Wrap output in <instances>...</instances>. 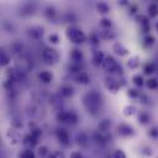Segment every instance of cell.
<instances>
[{"mask_svg": "<svg viewBox=\"0 0 158 158\" xmlns=\"http://www.w3.org/2000/svg\"><path fill=\"white\" fill-rule=\"evenodd\" d=\"M83 105L91 115H96L101 105V95L96 90H90L83 96Z\"/></svg>", "mask_w": 158, "mask_h": 158, "instance_id": "obj_1", "label": "cell"}, {"mask_svg": "<svg viewBox=\"0 0 158 158\" xmlns=\"http://www.w3.org/2000/svg\"><path fill=\"white\" fill-rule=\"evenodd\" d=\"M65 35H67V38H68L72 43H74V44H81V43H84V42L86 41L85 33H84L80 28L74 27V26L68 27L67 31H65Z\"/></svg>", "mask_w": 158, "mask_h": 158, "instance_id": "obj_2", "label": "cell"}, {"mask_svg": "<svg viewBox=\"0 0 158 158\" xmlns=\"http://www.w3.org/2000/svg\"><path fill=\"white\" fill-rule=\"evenodd\" d=\"M102 68H104V70L105 72H107V73H110V74H114V73H118L120 75L122 74V69H121V65L115 60V58L114 57H111V56H106L105 57V60H104V63H102Z\"/></svg>", "mask_w": 158, "mask_h": 158, "instance_id": "obj_3", "label": "cell"}, {"mask_svg": "<svg viewBox=\"0 0 158 158\" xmlns=\"http://www.w3.org/2000/svg\"><path fill=\"white\" fill-rule=\"evenodd\" d=\"M32 68V60L26 56H19L15 60V69L19 70L21 74L31 70Z\"/></svg>", "mask_w": 158, "mask_h": 158, "instance_id": "obj_4", "label": "cell"}, {"mask_svg": "<svg viewBox=\"0 0 158 158\" xmlns=\"http://www.w3.org/2000/svg\"><path fill=\"white\" fill-rule=\"evenodd\" d=\"M42 58L47 64H56L59 60V53L54 48L46 47L42 51Z\"/></svg>", "mask_w": 158, "mask_h": 158, "instance_id": "obj_5", "label": "cell"}, {"mask_svg": "<svg viewBox=\"0 0 158 158\" xmlns=\"http://www.w3.org/2000/svg\"><path fill=\"white\" fill-rule=\"evenodd\" d=\"M104 85H105L106 90L112 93V94H116L121 88L120 80H117L115 77H106L104 80Z\"/></svg>", "mask_w": 158, "mask_h": 158, "instance_id": "obj_6", "label": "cell"}, {"mask_svg": "<svg viewBox=\"0 0 158 158\" xmlns=\"http://www.w3.org/2000/svg\"><path fill=\"white\" fill-rule=\"evenodd\" d=\"M56 137H57V139H58L62 144H64V146H68L69 142H70V139H69V133H68V131H67L65 128H57V130H56Z\"/></svg>", "mask_w": 158, "mask_h": 158, "instance_id": "obj_7", "label": "cell"}, {"mask_svg": "<svg viewBox=\"0 0 158 158\" xmlns=\"http://www.w3.org/2000/svg\"><path fill=\"white\" fill-rule=\"evenodd\" d=\"M112 51H114L115 54H117V56H120V57H126V56H128V53H130L128 48H126V47H125L122 43H120V42H115V43L112 44Z\"/></svg>", "mask_w": 158, "mask_h": 158, "instance_id": "obj_8", "label": "cell"}, {"mask_svg": "<svg viewBox=\"0 0 158 158\" xmlns=\"http://www.w3.org/2000/svg\"><path fill=\"white\" fill-rule=\"evenodd\" d=\"M117 131H118V135L122 136V137H130L135 133L132 126H130L127 123H120L118 127H117Z\"/></svg>", "mask_w": 158, "mask_h": 158, "instance_id": "obj_9", "label": "cell"}, {"mask_svg": "<svg viewBox=\"0 0 158 158\" xmlns=\"http://www.w3.org/2000/svg\"><path fill=\"white\" fill-rule=\"evenodd\" d=\"M37 141H38V138H37V137H35V136H33V135H31V133L25 135V136H23V138H22V143H23V146H25L27 149L33 148V147L37 144Z\"/></svg>", "mask_w": 158, "mask_h": 158, "instance_id": "obj_10", "label": "cell"}, {"mask_svg": "<svg viewBox=\"0 0 158 158\" xmlns=\"http://www.w3.org/2000/svg\"><path fill=\"white\" fill-rule=\"evenodd\" d=\"M27 33H28V36L32 40H40L43 36V28L40 27V26H35V27L28 28V32Z\"/></svg>", "mask_w": 158, "mask_h": 158, "instance_id": "obj_11", "label": "cell"}, {"mask_svg": "<svg viewBox=\"0 0 158 158\" xmlns=\"http://www.w3.org/2000/svg\"><path fill=\"white\" fill-rule=\"evenodd\" d=\"M99 36L104 41H111L115 38V32L110 28H101V31H99Z\"/></svg>", "mask_w": 158, "mask_h": 158, "instance_id": "obj_12", "label": "cell"}, {"mask_svg": "<svg viewBox=\"0 0 158 158\" xmlns=\"http://www.w3.org/2000/svg\"><path fill=\"white\" fill-rule=\"evenodd\" d=\"M74 79H75L77 83L83 84V85H86V84L90 83V78H89V75H88L85 72H79V73H77V74L74 75Z\"/></svg>", "mask_w": 158, "mask_h": 158, "instance_id": "obj_13", "label": "cell"}, {"mask_svg": "<svg viewBox=\"0 0 158 158\" xmlns=\"http://www.w3.org/2000/svg\"><path fill=\"white\" fill-rule=\"evenodd\" d=\"M6 136L10 141V143H12V144H16L20 142V135L17 133V131L15 128H9L6 132Z\"/></svg>", "mask_w": 158, "mask_h": 158, "instance_id": "obj_14", "label": "cell"}, {"mask_svg": "<svg viewBox=\"0 0 158 158\" xmlns=\"http://www.w3.org/2000/svg\"><path fill=\"white\" fill-rule=\"evenodd\" d=\"M70 59H72L73 63H75V64H80L81 60H83V53H81V51L78 49V48L72 49V52H70Z\"/></svg>", "mask_w": 158, "mask_h": 158, "instance_id": "obj_15", "label": "cell"}, {"mask_svg": "<svg viewBox=\"0 0 158 158\" xmlns=\"http://www.w3.org/2000/svg\"><path fill=\"white\" fill-rule=\"evenodd\" d=\"M111 127V122L109 118H102L100 120V122L98 123V131L100 133H106Z\"/></svg>", "mask_w": 158, "mask_h": 158, "instance_id": "obj_16", "label": "cell"}, {"mask_svg": "<svg viewBox=\"0 0 158 158\" xmlns=\"http://www.w3.org/2000/svg\"><path fill=\"white\" fill-rule=\"evenodd\" d=\"M75 142H77L78 146L85 147L88 144V142H89V138H88V136H86L85 132H78L77 136H75Z\"/></svg>", "mask_w": 158, "mask_h": 158, "instance_id": "obj_17", "label": "cell"}, {"mask_svg": "<svg viewBox=\"0 0 158 158\" xmlns=\"http://www.w3.org/2000/svg\"><path fill=\"white\" fill-rule=\"evenodd\" d=\"M104 60H105L104 53L101 51H94V53H93V62H94V64L95 65H102Z\"/></svg>", "mask_w": 158, "mask_h": 158, "instance_id": "obj_18", "label": "cell"}, {"mask_svg": "<svg viewBox=\"0 0 158 158\" xmlns=\"http://www.w3.org/2000/svg\"><path fill=\"white\" fill-rule=\"evenodd\" d=\"M74 94V89L69 85H63L59 88V95L62 98H70Z\"/></svg>", "mask_w": 158, "mask_h": 158, "instance_id": "obj_19", "label": "cell"}, {"mask_svg": "<svg viewBox=\"0 0 158 158\" xmlns=\"http://www.w3.org/2000/svg\"><path fill=\"white\" fill-rule=\"evenodd\" d=\"M38 79H40L42 83L48 84V83H51V81L53 80V74H52L51 72H48V70H43V72H41V73L38 74Z\"/></svg>", "mask_w": 158, "mask_h": 158, "instance_id": "obj_20", "label": "cell"}, {"mask_svg": "<svg viewBox=\"0 0 158 158\" xmlns=\"http://www.w3.org/2000/svg\"><path fill=\"white\" fill-rule=\"evenodd\" d=\"M127 68L130 69H137L138 65H139V57L138 56H132L127 59V63H126Z\"/></svg>", "mask_w": 158, "mask_h": 158, "instance_id": "obj_21", "label": "cell"}, {"mask_svg": "<svg viewBox=\"0 0 158 158\" xmlns=\"http://www.w3.org/2000/svg\"><path fill=\"white\" fill-rule=\"evenodd\" d=\"M95 7H96V11L101 15H106L110 11V6L106 2H98Z\"/></svg>", "mask_w": 158, "mask_h": 158, "instance_id": "obj_22", "label": "cell"}, {"mask_svg": "<svg viewBox=\"0 0 158 158\" xmlns=\"http://www.w3.org/2000/svg\"><path fill=\"white\" fill-rule=\"evenodd\" d=\"M137 118H138V122H139V123H142V125H147V123L149 122V120H151L149 115H148L147 112H144V111H141V112H138V115H137Z\"/></svg>", "mask_w": 158, "mask_h": 158, "instance_id": "obj_23", "label": "cell"}, {"mask_svg": "<svg viewBox=\"0 0 158 158\" xmlns=\"http://www.w3.org/2000/svg\"><path fill=\"white\" fill-rule=\"evenodd\" d=\"M93 138H94V141H95L98 144H104V143L107 141L106 137L104 136V133H100L99 131H96V132L93 133Z\"/></svg>", "mask_w": 158, "mask_h": 158, "instance_id": "obj_24", "label": "cell"}, {"mask_svg": "<svg viewBox=\"0 0 158 158\" xmlns=\"http://www.w3.org/2000/svg\"><path fill=\"white\" fill-rule=\"evenodd\" d=\"M147 11H148V16L149 17H157L158 16V5L157 4H149L148 7H147Z\"/></svg>", "mask_w": 158, "mask_h": 158, "instance_id": "obj_25", "label": "cell"}, {"mask_svg": "<svg viewBox=\"0 0 158 158\" xmlns=\"http://www.w3.org/2000/svg\"><path fill=\"white\" fill-rule=\"evenodd\" d=\"M146 86L151 90H154V89H158V80L156 78H149L146 80Z\"/></svg>", "mask_w": 158, "mask_h": 158, "instance_id": "obj_26", "label": "cell"}, {"mask_svg": "<svg viewBox=\"0 0 158 158\" xmlns=\"http://www.w3.org/2000/svg\"><path fill=\"white\" fill-rule=\"evenodd\" d=\"M132 83H133L136 86L141 88V86H143V84H144V79H143V77H142V75L136 74V75H133V77H132Z\"/></svg>", "mask_w": 158, "mask_h": 158, "instance_id": "obj_27", "label": "cell"}, {"mask_svg": "<svg viewBox=\"0 0 158 158\" xmlns=\"http://www.w3.org/2000/svg\"><path fill=\"white\" fill-rule=\"evenodd\" d=\"M9 63H10V57L6 54L5 51H1V52H0V64H1L2 67H6Z\"/></svg>", "mask_w": 158, "mask_h": 158, "instance_id": "obj_28", "label": "cell"}, {"mask_svg": "<svg viewBox=\"0 0 158 158\" xmlns=\"http://www.w3.org/2000/svg\"><path fill=\"white\" fill-rule=\"evenodd\" d=\"M57 120L59 122H64L67 123V120H68V111H64V110H59L57 112Z\"/></svg>", "mask_w": 158, "mask_h": 158, "instance_id": "obj_29", "label": "cell"}, {"mask_svg": "<svg viewBox=\"0 0 158 158\" xmlns=\"http://www.w3.org/2000/svg\"><path fill=\"white\" fill-rule=\"evenodd\" d=\"M78 122V116L74 111H68V120H67V123L69 125H75Z\"/></svg>", "mask_w": 158, "mask_h": 158, "instance_id": "obj_30", "label": "cell"}, {"mask_svg": "<svg viewBox=\"0 0 158 158\" xmlns=\"http://www.w3.org/2000/svg\"><path fill=\"white\" fill-rule=\"evenodd\" d=\"M154 70H156V65H154L153 63H147V64H144V67H143V72H144V74H147V75L154 73Z\"/></svg>", "mask_w": 158, "mask_h": 158, "instance_id": "obj_31", "label": "cell"}, {"mask_svg": "<svg viewBox=\"0 0 158 158\" xmlns=\"http://www.w3.org/2000/svg\"><path fill=\"white\" fill-rule=\"evenodd\" d=\"M133 114H136V107L133 105H127L123 109V115L125 116H132Z\"/></svg>", "mask_w": 158, "mask_h": 158, "instance_id": "obj_32", "label": "cell"}, {"mask_svg": "<svg viewBox=\"0 0 158 158\" xmlns=\"http://www.w3.org/2000/svg\"><path fill=\"white\" fill-rule=\"evenodd\" d=\"M19 158H35V153L32 149H25L23 152L20 153Z\"/></svg>", "mask_w": 158, "mask_h": 158, "instance_id": "obj_33", "label": "cell"}, {"mask_svg": "<svg viewBox=\"0 0 158 158\" xmlns=\"http://www.w3.org/2000/svg\"><path fill=\"white\" fill-rule=\"evenodd\" d=\"M44 15L48 17V19H53L56 16V9L52 7V6H48L44 9Z\"/></svg>", "mask_w": 158, "mask_h": 158, "instance_id": "obj_34", "label": "cell"}, {"mask_svg": "<svg viewBox=\"0 0 158 158\" xmlns=\"http://www.w3.org/2000/svg\"><path fill=\"white\" fill-rule=\"evenodd\" d=\"M100 26L102 27V28H110L111 27V25H112V22H111V20L110 19H106V17H102V19H100Z\"/></svg>", "mask_w": 158, "mask_h": 158, "instance_id": "obj_35", "label": "cell"}, {"mask_svg": "<svg viewBox=\"0 0 158 158\" xmlns=\"http://www.w3.org/2000/svg\"><path fill=\"white\" fill-rule=\"evenodd\" d=\"M100 36H99V33H91L90 35V37H89V41H90V43L91 44H94V46H98L99 44V42H100Z\"/></svg>", "mask_w": 158, "mask_h": 158, "instance_id": "obj_36", "label": "cell"}, {"mask_svg": "<svg viewBox=\"0 0 158 158\" xmlns=\"http://www.w3.org/2000/svg\"><path fill=\"white\" fill-rule=\"evenodd\" d=\"M127 94H128V95H130L131 98H133V99H139V96L142 95V93H141L139 90H137V89H133V88L128 89Z\"/></svg>", "mask_w": 158, "mask_h": 158, "instance_id": "obj_37", "label": "cell"}, {"mask_svg": "<svg viewBox=\"0 0 158 158\" xmlns=\"http://www.w3.org/2000/svg\"><path fill=\"white\" fill-rule=\"evenodd\" d=\"M37 154L40 157H48V147L47 146H41L38 149H37Z\"/></svg>", "mask_w": 158, "mask_h": 158, "instance_id": "obj_38", "label": "cell"}, {"mask_svg": "<svg viewBox=\"0 0 158 158\" xmlns=\"http://www.w3.org/2000/svg\"><path fill=\"white\" fill-rule=\"evenodd\" d=\"M143 43H144V46H152L153 43H154V37L152 36V35H146L144 36V40H143Z\"/></svg>", "mask_w": 158, "mask_h": 158, "instance_id": "obj_39", "label": "cell"}, {"mask_svg": "<svg viewBox=\"0 0 158 158\" xmlns=\"http://www.w3.org/2000/svg\"><path fill=\"white\" fill-rule=\"evenodd\" d=\"M48 42L52 43V44H58V43H59V37H58V35L51 33V35L48 36Z\"/></svg>", "mask_w": 158, "mask_h": 158, "instance_id": "obj_40", "label": "cell"}, {"mask_svg": "<svg viewBox=\"0 0 158 158\" xmlns=\"http://www.w3.org/2000/svg\"><path fill=\"white\" fill-rule=\"evenodd\" d=\"M47 158H65L64 153L60 152V151H56V152H52Z\"/></svg>", "mask_w": 158, "mask_h": 158, "instance_id": "obj_41", "label": "cell"}, {"mask_svg": "<svg viewBox=\"0 0 158 158\" xmlns=\"http://www.w3.org/2000/svg\"><path fill=\"white\" fill-rule=\"evenodd\" d=\"M141 26H142V30H143V32H144V33H148V31L151 30V25H149V20L147 19L146 21H143V22L141 23Z\"/></svg>", "mask_w": 158, "mask_h": 158, "instance_id": "obj_42", "label": "cell"}, {"mask_svg": "<svg viewBox=\"0 0 158 158\" xmlns=\"http://www.w3.org/2000/svg\"><path fill=\"white\" fill-rule=\"evenodd\" d=\"M148 135H149V137H152V138H158V127H152V128H149V131H148Z\"/></svg>", "mask_w": 158, "mask_h": 158, "instance_id": "obj_43", "label": "cell"}, {"mask_svg": "<svg viewBox=\"0 0 158 158\" xmlns=\"http://www.w3.org/2000/svg\"><path fill=\"white\" fill-rule=\"evenodd\" d=\"M112 158H126V154H125V152H123V151L117 149V151H115V152H114Z\"/></svg>", "mask_w": 158, "mask_h": 158, "instance_id": "obj_44", "label": "cell"}, {"mask_svg": "<svg viewBox=\"0 0 158 158\" xmlns=\"http://www.w3.org/2000/svg\"><path fill=\"white\" fill-rule=\"evenodd\" d=\"M22 14H25V15H27V14H31L32 12V10H33V6L31 5V4H26L23 7H22Z\"/></svg>", "mask_w": 158, "mask_h": 158, "instance_id": "obj_45", "label": "cell"}, {"mask_svg": "<svg viewBox=\"0 0 158 158\" xmlns=\"http://www.w3.org/2000/svg\"><path fill=\"white\" fill-rule=\"evenodd\" d=\"M30 133H31V135H33L35 137H37V138H38V137L42 135V131H41L38 127H35V128H32V130H31V132H30Z\"/></svg>", "mask_w": 158, "mask_h": 158, "instance_id": "obj_46", "label": "cell"}, {"mask_svg": "<svg viewBox=\"0 0 158 158\" xmlns=\"http://www.w3.org/2000/svg\"><path fill=\"white\" fill-rule=\"evenodd\" d=\"M70 158H84V157L79 151H74L70 153Z\"/></svg>", "mask_w": 158, "mask_h": 158, "instance_id": "obj_47", "label": "cell"}, {"mask_svg": "<svg viewBox=\"0 0 158 158\" xmlns=\"http://www.w3.org/2000/svg\"><path fill=\"white\" fill-rule=\"evenodd\" d=\"M128 10H130V14H131V15H135L137 9H136L135 5H128Z\"/></svg>", "mask_w": 158, "mask_h": 158, "instance_id": "obj_48", "label": "cell"}, {"mask_svg": "<svg viewBox=\"0 0 158 158\" xmlns=\"http://www.w3.org/2000/svg\"><path fill=\"white\" fill-rule=\"evenodd\" d=\"M142 153H143L144 156H151V153H152V152H151V149H149V148H143V149H142Z\"/></svg>", "mask_w": 158, "mask_h": 158, "instance_id": "obj_49", "label": "cell"}, {"mask_svg": "<svg viewBox=\"0 0 158 158\" xmlns=\"http://www.w3.org/2000/svg\"><path fill=\"white\" fill-rule=\"evenodd\" d=\"M120 4H121V5H128V2H127L126 0H122V1H120Z\"/></svg>", "mask_w": 158, "mask_h": 158, "instance_id": "obj_50", "label": "cell"}, {"mask_svg": "<svg viewBox=\"0 0 158 158\" xmlns=\"http://www.w3.org/2000/svg\"><path fill=\"white\" fill-rule=\"evenodd\" d=\"M154 27H156V31H157V32H158V21H157V22H156V25H154Z\"/></svg>", "mask_w": 158, "mask_h": 158, "instance_id": "obj_51", "label": "cell"}, {"mask_svg": "<svg viewBox=\"0 0 158 158\" xmlns=\"http://www.w3.org/2000/svg\"><path fill=\"white\" fill-rule=\"evenodd\" d=\"M157 158H158V157H157Z\"/></svg>", "mask_w": 158, "mask_h": 158, "instance_id": "obj_52", "label": "cell"}]
</instances>
